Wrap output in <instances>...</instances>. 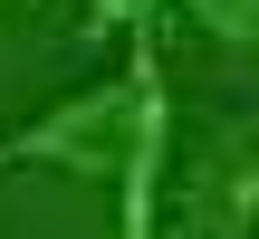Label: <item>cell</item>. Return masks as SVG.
<instances>
[{"mask_svg": "<svg viewBox=\"0 0 259 239\" xmlns=\"http://www.w3.org/2000/svg\"><path fill=\"white\" fill-rule=\"evenodd\" d=\"M135 48V134H125V172H115V230H154L163 192H173V86H163V38L154 19L125 38Z\"/></svg>", "mask_w": 259, "mask_h": 239, "instance_id": "2", "label": "cell"}, {"mask_svg": "<svg viewBox=\"0 0 259 239\" xmlns=\"http://www.w3.org/2000/svg\"><path fill=\"white\" fill-rule=\"evenodd\" d=\"M173 10L221 48H259V0H173Z\"/></svg>", "mask_w": 259, "mask_h": 239, "instance_id": "4", "label": "cell"}, {"mask_svg": "<svg viewBox=\"0 0 259 239\" xmlns=\"http://www.w3.org/2000/svg\"><path fill=\"white\" fill-rule=\"evenodd\" d=\"M125 134H135V48H125V77H96V86L58 96L48 115H29L19 134H0V163H48L67 182H115Z\"/></svg>", "mask_w": 259, "mask_h": 239, "instance_id": "1", "label": "cell"}, {"mask_svg": "<svg viewBox=\"0 0 259 239\" xmlns=\"http://www.w3.org/2000/svg\"><path fill=\"white\" fill-rule=\"evenodd\" d=\"M192 220L202 230H259V125H231L221 134V163L202 172Z\"/></svg>", "mask_w": 259, "mask_h": 239, "instance_id": "3", "label": "cell"}, {"mask_svg": "<svg viewBox=\"0 0 259 239\" xmlns=\"http://www.w3.org/2000/svg\"><path fill=\"white\" fill-rule=\"evenodd\" d=\"M144 19H163V0H87V38H135Z\"/></svg>", "mask_w": 259, "mask_h": 239, "instance_id": "5", "label": "cell"}]
</instances>
